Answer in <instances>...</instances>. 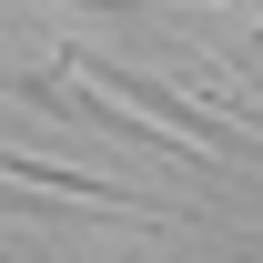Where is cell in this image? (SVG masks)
Returning <instances> with one entry per match:
<instances>
[{"label": "cell", "mask_w": 263, "mask_h": 263, "mask_svg": "<svg viewBox=\"0 0 263 263\" xmlns=\"http://www.w3.org/2000/svg\"><path fill=\"white\" fill-rule=\"evenodd\" d=\"M61 71H81V81H101V91H122V101H152V122L182 142V152H202L213 172L243 162V142L253 132L223 122V111H193V101H172V81H152V71H132V61H101V51H61Z\"/></svg>", "instance_id": "1"}, {"label": "cell", "mask_w": 263, "mask_h": 263, "mask_svg": "<svg viewBox=\"0 0 263 263\" xmlns=\"http://www.w3.org/2000/svg\"><path fill=\"white\" fill-rule=\"evenodd\" d=\"M253 21H263V0H253Z\"/></svg>", "instance_id": "2"}]
</instances>
